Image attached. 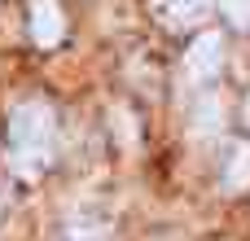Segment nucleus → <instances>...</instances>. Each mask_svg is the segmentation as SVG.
Returning a JSON list of instances; mask_svg holds the SVG:
<instances>
[{
	"label": "nucleus",
	"instance_id": "obj_1",
	"mask_svg": "<svg viewBox=\"0 0 250 241\" xmlns=\"http://www.w3.org/2000/svg\"><path fill=\"white\" fill-rule=\"evenodd\" d=\"M53 141H57V119L48 101H22L9 114V162L22 180H35L48 167Z\"/></svg>",
	"mask_w": 250,
	"mask_h": 241
},
{
	"label": "nucleus",
	"instance_id": "obj_2",
	"mask_svg": "<svg viewBox=\"0 0 250 241\" xmlns=\"http://www.w3.org/2000/svg\"><path fill=\"white\" fill-rule=\"evenodd\" d=\"M185 70H189L193 83H211V79L224 70V40H220V31H202V35L189 44Z\"/></svg>",
	"mask_w": 250,
	"mask_h": 241
},
{
	"label": "nucleus",
	"instance_id": "obj_3",
	"mask_svg": "<svg viewBox=\"0 0 250 241\" xmlns=\"http://www.w3.org/2000/svg\"><path fill=\"white\" fill-rule=\"evenodd\" d=\"M66 35V13L57 0H35L31 4V40L40 48H53L57 40Z\"/></svg>",
	"mask_w": 250,
	"mask_h": 241
},
{
	"label": "nucleus",
	"instance_id": "obj_4",
	"mask_svg": "<svg viewBox=\"0 0 250 241\" xmlns=\"http://www.w3.org/2000/svg\"><path fill=\"white\" fill-rule=\"evenodd\" d=\"M224 189L229 193L250 189V141H229L224 145Z\"/></svg>",
	"mask_w": 250,
	"mask_h": 241
},
{
	"label": "nucleus",
	"instance_id": "obj_5",
	"mask_svg": "<svg viewBox=\"0 0 250 241\" xmlns=\"http://www.w3.org/2000/svg\"><path fill=\"white\" fill-rule=\"evenodd\" d=\"M211 9V0H158V18L167 26H189L193 18H202Z\"/></svg>",
	"mask_w": 250,
	"mask_h": 241
},
{
	"label": "nucleus",
	"instance_id": "obj_6",
	"mask_svg": "<svg viewBox=\"0 0 250 241\" xmlns=\"http://www.w3.org/2000/svg\"><path fill=\"white\" fill-rule=\"evenodd\" d=\"M220 13L233 31H250V0H220Z\"/></svg>",
	"mask_w": 250,
	"mask_h": 241
},
{
	"label": "nucleus",
	"instance_id": "obj_7",
	"mask_svg": "<svg viewBox=\"0 0 250 241\" xmlns=\"http://www.w3.org/2000/svg\"><path fill=\"white\" fill-rule=\"evenodd\" d=\"M62 241H105V233H101L97 224H70V228L62 233Z\"/></svg>",
	"mask_w": 250,
	"mask_h": 241
},
{
	"label": "nucleus",
	"instance_id": "obj_8",
	"mask_svg": "<svg viewBox=\"0 0 250 241\" xmlns=\"http://www.w3.org/2000/svg\"><path fill=\"white\" fill-rule=\"evenodd\" d=\"M242 114H246V127H250V92H246V105H242Z\"/></svg>",
	"mask_w": 250,
	"mask_h": 241
},
{
	"label": "nucleus",
	"instance_id": "obj_9",
	"mask_svg": "<svg viewBox=\"0 0 250 241\" xmlns=\"http://www.w3.org/2000/svg\"><path fill=\"white\" fill-rule=\"evenodd\" d=\"M0 206H4V198H0Z\"/></svg>",
	"mask_w": 250,
	"mask_h": 241
}]
</instances>
